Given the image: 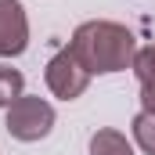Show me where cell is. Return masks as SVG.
<instances>
[{
	"mask_svg": "<svg viewBox=\"0 0 155 155\" xmlns=\"http://www.w3.org/2000/svg\"><path fill=\"white\" fill-rule=\"evenodd\" d=\"M76 54V61L87 72H116L130 61L134 54V40L126 29L108 25V22H94V25H83L69 47Z\"/></svg>",
	"mask_w": 155,
	"mask_h": 155,
	"instance_id": "1",
	"label": "cell"
},
{
	"mask_svg": "<svg viewBox=\"0 0 155 155\" xmlns=\"http://www.w3.org/2000/svg\"><path fill=\"white\" fill-rule=\"evenodd\" d=\"M51 123H54V112H51V105L40 101V97H22V101H15L11 112H7V130H11L15 137H22V141L43 137V134L51 130Z\"/></svg>",
	"mask_w": 155,
	"mask_h": 155,
	"instance_id": "2",
	"label": "cell"
},
{
	"mask_svg": "<svg viewBox=\"0 0 155 155\" xmlns=\"http://www.w3.org/2000/svg\"><path fill=\"white\" fill-rule=\"evenodd\" d=\"M47 83H51L54 94H61V97H76L79 90L87 87V69L76 61L72 51H61V54L51 61V69H47Z\"/></svg>",
	"mask_w": 155,
	"mask_h": 155,
	"instance_id": "3",
	"label": "cell"
},
{
	"mask_svg": "<svg viewBox=\"0 0 155 155\" xmlns=\"http://www.w3.org/2000/svg\"><path fill=\"white\" fill-rule=\"evenodd\" d=\"M25 51V18L15 0H0V54Z\"/></svg>",
	"mask_w": 155,
	"mask_h": 155,
	"instance_id": "4",
	"label": "cell"
},
{
	"mask_svg": "<svg viewBox=\"0 0 155 155\" xmlns=\"http://www.w3.org/2000/svg\"><path fill=\"white\" fill-rule=\"evenodd\" d=\"M137 76H141V87H144L148 112H155V47H144L137 54Z\"/></svg>",
	"mask_w": 155,
	"mask_h": 155,
	"instance_id": "5",
	"label": "cell"
},
{
	"mask_svg": "<svg viewBox=\"0 0 155 155\" xmlns=\"http://www.w3.org/2000/svg\"><path fill=\"white\" fill-rule=\"evenodd\" d=\"M90 152L94 155H130V144H126L119 134L105 130V134H97V137L90 141Z\"/></svg>",
	"mask_w": 155,
	"mask_h": 155,
	"instance_id": "6",
	"label": "cell"
},
{
	"mask_svg": "<svg viewBox=\"0 0 155 155\" xmlns=\"http://www.w3.org/2000/svg\"><path fill=\"white\" fill-rule=\"evenodd\" d=\"M134 134H137L141 148L155 155V112H144V116H137V123H134Z\"/></svg>",
	"mask_w": 155,
	"mask_h": 155,
	"instance_id": "7",
	"label": "cell"
},
{
	"mask_svg": "<svg viewBox=\"0 0 155 155\" xmlns=\"http://www.w3.org/2000/svg\"><path fill=\"white\" fill-rule=\"evenodd\" d=\"M18 90H22V76L15 69H4L0 65V105H11L18 97Z\"/></svg>",
	"mask_w": 155,
	"mask_h": 155,
	"instance_id": "8",
	"label": "cell"
}]
</instances>
